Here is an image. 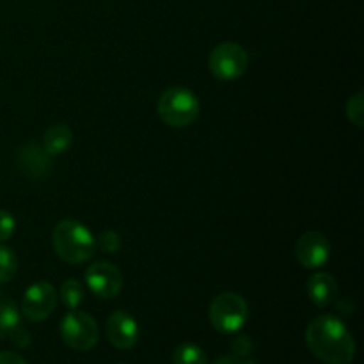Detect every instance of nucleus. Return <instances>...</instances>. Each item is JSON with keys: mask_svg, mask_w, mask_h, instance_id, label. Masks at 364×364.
I'll use <instances>...</instances> for the list:
<instances>
[{"mask_svg": "<svg viewBox=\"0 0 364 364\" xmlns=\"http://www.w3.org/2000/svg\"><path fill=\"white\" fill-rule=\"evenodd\" d=\"M20 323V311L13 299L0 294V340L9 336L11 331Z\"/></svg>", "mask_w": 364, "mask_h": 364, "instance_id": "14", "label": "nucleus"}, {"mask_svg": "<svg viewBox=\"0 0 364 364\" xmlns=\"http://www.w3.org/2000/svg\"><path fill=\"white\" fill-rule=\"evenodd\" d=\"M52 245L55 255L70 265L89 262L95 255L96 242L91 231L73 219L60 220L52 233Z\"/></svg>", "mask_w": 364, "mask_h": 364, "instance_id": "2", "label": "nucleus"}, {"mask_svg": "<svg viewBox=\"0 0 364 364\" xmlns=\"http://www.w3.org/2000/svg\"><path fill=\"white\" fill-rule=\"evenodd\" d=\"M249 55L244 46L233 41L217 45L208 55V68L217 80L233 82L247 71Z\"/></svg>", "mask_w": 364, "mask_h": 364, "instance_id": "5", "label": "nucleus"}, {"mask_svg": "<svg viewBox=\"0 0 364 364\" xmlns=\"http://www.w3.org/2000/svg\"><path fill=\"white\" fill-rule=\"evenodd\" d=\"M295 256L304 269H320L329 262L331 244L326 235L318 231H308L295 244Z\"/></svg>", "mask_w": 364, "mask_h": 364, "instance_id": "9", "label": "nucleus"}, {"mask_svg": "<svg viewBox=\"0 0 364 364\" xmlns=\"http://www.w3.org/2000/svg\"><path fill=\"white\" fill-rule=\"evenodd\" d=\"M14 228H16L14 217L6 210H0V242L9 240L14 233Z\"/></svg>", "mask_w": 364, "mask_h": 364, "instance_id": "20", "label": "nucleus"}, {"mask_svg": "<svg viewBox=\"0 0 364 364\" xmlns=\"http://www.w3.org/2000/svg\"><path fill=\"white\" fill-rule=\"evenodd\" d=\"M0 364H27L21 355H18L16 352H0Z\"/></svg>", "mask_w": 364, "mask_h": 364, "instance_id": "24", "label": "nucleus"}, {"mask_svg": "<svg viewBox=\"0 0 364 364\" xmlns=\"http://www.w3.org/2000/svg\"><path fill=\"white\" fill-rule=\"evenodd\" d=\"M159 116L167 127L187 128L198 119L199 116V100L191 89L174 87L166 89L160 95L156 103Z\"/></svg>", "mask_w": 364, "mask_h": 364, "instance_id": "3", "label": "nucleus"}, {"mask_svg": "<svg viewBox=\"0 0 364 364\" xmlns=\"http://www.w3.org/2000/svg\"><path fill=\"white\" fill-rule=\"evenodd\" d=\"M347 117L358 128H363L364 124V95L363 91L355 92L347 102Z\"/></svg>", "mask_w": 364, "mask_h": 364, "instance_id": "18", "label": "nucleus"}, {"mask_svg": "<svg viewBox=\"0 0 364 364\" xmlns=\"http://www.w3.org/2000/svg\"><path fill=\"white\" fill-rule=\"evenodd\" d=\"M306 294L313 304L318 308H326L336 299L338 283L331 274L316 272L306 283Z\"/></svg>", "mask_w": 364, "mask_h": 364, "instance_id": "12", "label": "nucleus"}, {"mask_svg": "<svg viewBox=\"0 0 364 364\" xmlns=\"http://www.w3.org/2000/svg\"><path fill=\"white\" fill-rule=\"evenodd\" d=\"M231 350L242 358H249V354L252 352V340L249 336H237L231 343Z\"/></svg>", "mask_w": 364, "mask_h": 364, "instance_id": "22", "label": "nucleus"}, {"mask_svg": "<svg viewBox=\"0 0 364 364\" xmlns=\"http://www.w3.org/2000/svg\"><path fill=\"white\" fill-rule=\"evenodd\" d=\"M71 142H73V132L66 124H52L46 128L45 137H43V148L50 156H59L70 149Z\"/></svg>", "mask_w": 364, "mask_h": 364, "instance_id": "13", "label": "nucleus"}, {"mask_svg": "<svg viewBox=\"0 0 364 364\" xmlns=\"http://www.w3.org/2000/svg\"><path fill=\"white\" fill-rule=\"evenodd\" d=\"M212 364H256V363L249 358H242V355H237V354H228V355H220V358H217Z\"/></svg>", "mask_w": 364, "mask_h": 364, "instance_id": "23", "label": "nucleus"}, {"mask_svg": "<svg viewBox=\"0 0 364 364\" xmlns=\"http://www.w3.org/2000/svg\"><path fill=\"white\" fill-rule=\"evenodd\" d=\"M306 345L326 364H350L355 358V341L348 327L334 315H320L306 327Z\"/></svg>", "mask_w": 364, "mask_h": 364, "instance_id": "1", "label": "nucleus"}, {"mask_svg": "<svg viewBox=\"0 0 364 364\" xmlns=\"http://www.w3.org/2000/svg\"><path fill=\"white\" fill-rule=\"evenodd\" d=\"M107 340L119 350H130L139 341V326L127 311H114L105 323Z\"/></svg>", "mask_w": 364, "mask_h": 364, "instance_id": "11", "label": "nucleus"}, {"mask_svg": "<svg viewBox=\"0 0 364 364\" xmlns=\"http://www.w3.org/2000/svg\"><path fill=\"white\" fill-rule=\"evenodd\" d=\"M60 301L66 308L70 309H77L78 306L84 302V287L80 284V281L77 279H66L60 287Z\"/></svg>", "mask_w": 364, "mask_h": 364, "instance_id": "16", "label": "nucleus"}, {"mask_svg": "<svg viewBox=\"0 0 364 364\" xmlns=\"http://www.w3.org/2000/svg\"><path fill=\"white\" fill-rule=\"evenodd\" d=\"M18 272V258L13 249L0 245V284L9 283Z\"/></svg>", "mask_w": 364, "mask_h": 364, "instance_id": "17", "label": "nucleus"}, {"mask_svg": "<svg viewBox=\"0 0 364 364\" xmlns=\"http://www.w3.org/2000/svg\"><path fill=\"white\" fill-rule=\"evenodd\" d=\"M174 364H208L205 350L194 343H181L173 352Z\"/></svg>", "mask_w": 364, "mask_h": 364, "instance_id": "15", "label": "nucleus"}, {"mask_svg": "<svg viewBox=\"0 0 364 364\" xmlns=\"http://www.w3.org/2000/svg\"><path fill=\"white\" fill-rule=\"evenodd\" d=\"M85 283L96 297L114 299L123 290V274L114 263L100 259L87 267Z\"/></svg>", "mask_w": 364, "mask_h": 364, "instance_id": "8", "label": "nucleus"}, {"mask_svg": "<svg viewBox=\"0 0 364 364\" xmlns=\"http://www.w3.org/2000/svg\"><path fill=\"white\" fill-rule=\"evenodd\" d=\"M9 340L13 341L14 347L27 348L28 345H31L32 336H31V333H28V329H25V327H21L20 323H18V326L9 333Z\"/></svg>", "mask_w": 364, "mask_h": 364, "instance_id": "21", "label": "nucleus"}, {"mask_svg": "<svg viewBox=\"0 0 364 364\" xmlns=\"http://www.w3.org/2000/svg\"><path fill=\"white\" fill-rule=\"evenodd\" d=\"M119 364H123V363H119Z\"/></svg>", "mask_w": 364, "mask_h": 364, "instance_id": "25", "label": "nucleus"}, {"mask_svg": "<svg viewBox=\"0 0 364 364\" xmlns=\"http://www.w3.org/2000/svg\"><path fill=\"white\" fill-rule=\"evenodd\" d=\"M57 306V294L55 288L46 281H38V283L31 284L25 290L23 297H21V315L28 320V322H43L48 318L53 313Z\"/></svg>", "mask_w": 364, "mask_h": 364, "instance_id": "7", "label": "nucleus"}, {"mask_svg": "<svg viewBox=\"0 0 364 364\" xmlns=\"http://www.w3.org/2000/svg\"><path fill=\"white\" fill-rule=\"evenodd\" d=\"M208 318L215 331L233 334L240 331L247 322L249 306L242 295L235 294V291H224L210 302Z\"/></svg>", "mask_w": 364, "mask_h": 364, "instance_id": "4", "label": "nucleus"}, {"mask_svg": "<svg viewBox=\"0 0 364 364\" xmlns=\"http://www.w3.org/2000/svg\"><path fill=\"white\" fill-rule=\"evenodd\" d=\"M96 247L102 252H107V255H116L121 247V238L116 231L105 230L98 235V238H95Z\"/></svg>", "mask_w": 364, "mask_h": 364, "instance_id": "19", "label": "nucleus"}, {"mask_svg": "<svg viewBox=\"0 0 364 364\" xmlns=\"http://www.w3.org/2000/svg\"><path fill=\"white\" fill-rule=\"evenodd\" d=\"M60 338L73 350L87 352L98 343L100 331L92 316L78 309H70L60 322Z\"/></svg>", "mask_w": 364, "mask_h": 364, "instance_id": "6", "label": "nucleus"}, {"mask_svg": "<svg viewBox=\"0 0 364 364\" xmlns=\"http://www.w3.org/2000/svg\"><path fill=\"white\" fill-rule=\"evenodd\" d=\"M14 164H16L18 171L31 180H41V178L48 176V173L52 171V156L45 151L41 144H36V142H27V144L20 146L16 149Z\"/></svg>", "mask_w": 364, "mask_h": 364, "instance_id": "10", "label": "nucleus"}]
</instances>
